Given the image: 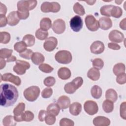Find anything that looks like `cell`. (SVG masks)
Listing matches in <instances>:
<instances>
[{
  "label": "cell",
  "mask_w": 126,
  "mask_h": 126,
  "mask_svg": "<svg viewBox=\"0 0 126 126\" xmlns=\"http://www.w3.org/2000/svg\"><path fill=\"white\" fill-rule=\"evenodd\" d=\"M17 89L10 84L4 83L0 86V104L4 107L13 105L18 98Z\"/></svg>",
  "instance_id": "cell-1"
},
{
  "label": "cell",
  "mask_w": 126,
  "mask_h": 126,
  "mask_svg": "<svg viewBox=\"0 0 126 126\" xmlns=\"http://www.w3.org/2000/svg\"><path fill=\"white\" fill-rule=\"evenodd\" d=\"M40 92V89L38 87L32 86L25 89L23 94L26 100L32 102L37 99L39 95Z\"/></svg>",
  "instance_id": "cell-2"
},
{
  "label": "cell",
  "mask_w": 126,
  "mask_h": 126,
  "mask_svg": "<svg viewBox=\"0 0 126 126\" xmlns=\"http://www.w3.org/2000/svg\"><path fill=\"white\" fill-rule=\"evenodd\" d=\"M83 83V80L82 78L81 77H77L71 82L66 83L64 86V90L67 94H73L76 90L82 85Z\"/></svg>",
  "instance_id": "cell-3"
},
{
  "label": "cell",
  "mask_w": 126,
  "mask_h": 126,
  "mask_svg": "<svg viewBox=\"0 0 126 126\" xmlns=\"http://www.w3.org/2000/svg\"><path fill=\"white\" fill-rule=\"evenodd\" d=\"M55 58L59 63L68 64L71 62L72 57L69 51L67 50H60L57 52L55 56Z\"/></svg>",
  "instance_id": "cell-4"
},
{
  "label": "cell",
  "mask_w": 126,
  "mask_h": 126,
  "mask_svg": "<svg viewBox=\"0 0 126 126\" xmlns=\"http://www.w3.org/2000/svg\"><path fill=\"white\" fill-rule=\"evenodd\" d=\"M41 10L44 13L53 12L56 13L60 11L61 6L57 2L45 1L42 3L41 5Z\"/></svg>",
  "instance_id": "cell-5"
},
{
  "label": "cell",
  "mask_w": 126,
  "mask_h": 126,
  "mask_svg": "<svg viewBox=\"0 0 126 126\" xmlns=\"http://www.w3.org/2000/svg\"><path fill=\"white\" fill-rule=\"evenodd\" d=\"M30 64L22 60H16L15 65L13 66V71L18 75H23L26 73V70L29 69Z\"/></svg>",
  "instance_id": "cell-6"
},
{
  "label": "cell",
  "mask_w": 126,
  "mask_h": 126,
  "mask_svg": "<svg viewBox=\"0 0 126 126\" xmlns=\"http://www.w3.org/2000/svg\"><path fill=\"white\" fill-rule=\"evenodd\" d=\"M37 3L35 0H20L17 2V9L18 11L32 10L36 7Z\"/></svg>",
  "instance_id": "cell-7"
},
{
  "label": "cell",
  "mask_w": 126,
  "mask_h": 126,
  "mask_svg": "<svg viewBox=\"0 0 126 126\" xmlns=\"http://www.w3.org/2000/svg\"><path fill=\"white\" fill-rule=\"evenodd\" d=\"M85 22L88 29L92 32L96 31L99 28L98 21L92 15H87L85 17Z\"/></svg>",
  "instance_id": "cell-8"
},
{
  "label": "cell",
  "mask_w": 126,
  "mask_h": 126,
  "mask_svg": "<svg viewBox=\"0 0 126 126\" xmlns=\"http://www.w3.org/2000/svg\"><path fill=\"white\" fill-rule=\"evenodd\" d=\"M84 109L89 115H94L97 113L98 107L95 101L93 100H87L84 103Z\"/></svg>",
  "instance_id": "cell-9"
},
{
  "label": "cell",
  "mask_w": 126,
  "mask_h": 126,
  "mask_svg": "<svg viewBox=\"0 0 126 126\" xmlns=\"http://www.w3.org/2000/svg\"><path fill=\"white\" fill-rule=\"evenodd\" d=\"M71 29L75 32H79L83 27V21L78 15H75L72 17L69 22Z\"/></svg>",
  "instance_id": "cell-10"
},
{
  "label": "cell",
  "mask_w": 126,
  "mask_h": 126,
  "mask_svg": "<svg viewBox=\"0 0 126 126\" xmlns=\"http://www.w3.org/2000/svg\"><path fill=\"white\" fill-rule=\"evenodd\" d=\"M54 32L57 34L63 33L65 30V23L61 19H58L55 20L52 26Z\"/></svg>",
  "instance_id": "cell-11"
},
{
  "label": "cell",
  "mask_w": 126,
  "mask_h": 126,
  "mask_svg": "<svg viewBox=\"0 0 126 126\" xmlns=\"http://www.w3.org/2000/svg\"><path fill=\"white\" fill-rule=\"evenodd\" d=\"M0 78V81L10 82L16 86H20L21 83V80L18 76H15L10 73H6L3 75L1 74Z\"/></svg>",
  "instance_id": "cell-12"
},
{
  "label": "cell",
  "mask_w": 126,
  "mask_h": 126,
  "mask_svg": "<svg viewBox=\"0 0 126 126\" xmlns=\"http://www.w3.org/2000/svg\"><path fill=\"white\" fill-rule=\"evenodd\" d=\"M57 45V39L55 37L51 36L45 40L43 44V47L46 51L48 52H51L56 48Z\"/></svg>",
  "instance_id": "cell-13"
},
{
  "label": "cell",
  "mask_w": 126,
  "mask_h": 126,
  "mask_svg": "<svg viewBox=\"0 0 126 126\" xmlns=\"http://www.w3.org/2000/svg\"><path fill=\"white\" fill-rule=\"evenodd\" d=\"M108 37L110 41L117 43L122 42L125 38L124 34L121 32L116 30L111 31L109 34Z\"/></svg>",
  "instance_id": "cell-14"
},
{
  "label": "cell",
  "mask_w": 126,
  "mask_h": 126,
  "mask_svg": "<svg viewBox=\"0 0 126 126\" xmlns=\"http://www.w3.org/2000/svg\"><path fill=\"white\" fill-rule=\"evenodd\" d=\"M104 45L100 41H94L90 46L91 52L94 54H99L103 52L104 50Z\"/></svg>",
  "instance_id": "cell-15"
},
{
  "label": "cell",
  "mask_w": 126,
  "mask_h": 126,
  "mask_svg": "<svg viewBox=\"0 0 126 126\" xmlns=\"http://www.w3.org/2000/svg\"><path fill=\"white\" fill-rule=\"evenodd\" d=\"M14 119L17 122H20L22 121L31 122L34 118V114L30 111H25L22 114L19 116L15 117Z\"/></svg>",
  "instance_id": "cell-16"
},
{
  "label": "cell",
  "mask_w": 126,
  "mask_h": 126,
  "mask_svg": "<svg viewBox=\"0 0 126 126\" xmlns=\"http://www.w3.org/2000/svg\"><path fill=\"white\" fill-rule=\"evenodd\" d=\"M99 27L103 30H107L112 26V22L110 18L106 17L100 18L98 21Z\"/></svg>",
  "instance_id": "cell-17"
},
{
  "label": "cell",
  "mask_w": 126,
  "mask_h": 126,
  "mask_svg": "<svg viewBox=\"0 0 126 126\" xmlns=\"http://www.w3.org/2000/svg\"><path fill=\"white\" fill-rule=\"evenodd\" d=\"M93 124L95 126H108L110 124V120L104 116H97L93 120Z\"/></svg>",
  "instance_id": "cell-18"
},
{
  "label": "cell",
  "mask_w": 126,
  "mask_h": 126,
  "mask_svg": "<svg viewBox=\"0 0 126 126\" xmlns=\"http://www.w3.org/2000/svg\"><path fill=\"white\" fill-rule=\"evenodd\" d=\"M20 19L18 16L17 12L15 11L10 12L7 17V24L11 26H14L18 24L20 21Z\"/></svg>",
  "instance_id": "cell-19"
},
{
  "label": "cell",
  "mask_w": 126,
  "mask_h": 126,
  "mask_svg": "<svg viewBox=\"0 0 126 126\" xmlns=\"http://www.w3.org/2000/svg\"><path fill=\"white\" fill-rule=\"evenodd\" d=\"M57 103L60 109H65L67 108L70 105V98L66 95H62L57 100Z\"/></svg>",
  "instance_id": "cell-20"
},
{
  "label": "cell",
  "mask_w": 126,
  "mask_h": 126,
  "mask_svg": "<svg viewBox=\"0 0 126 126\" xmlns=\"http://www.w3.org/2000/svg\"><path fill=\"white\" fill-rule=\"evenodd\" d=\"M71 71L67 67H61L58 71V76L62 80H67L71 77Z\"/></svg>",
  "instance_id": "cell-21"
},
{
  "label": "cell",
  "mask_w": 126,
  "mask_h": 126,
  "mask_svg": "<svg viewBox=\"0 0 126 126\" xmlns=\"http://www.w3.org/2000/svg\"><path fill=\"white\" fill-rule=\"evenodd\" d=\"M69 112L73 116L78 115L82 110V105L79 102H73L69 105Z\"/></svg>",
  "instance_id": "cell-22"
},
{
  "label": "cell",
  "mask_w": 126,
  "mask_h": 126,
  "mask_svg": "<svg viewBox=\"0 0 126 126\" xmlns=\"http://www.w3.org/2000/svg\"><path fill=\"white\" fill-rule=\"evenodd\" d=\"M31 60L34 64L39 65L44 62L45 58L41 53L39 52H34L33 53L32 56Z\"/></svg>",
  "instance_id": "cell-23"
},
{
  "label": "cell",
  "mask_w": 126,
  "mask_h": 126,
  "mask_svg": "<svg viewBox=\"0 0 126 126\" xmlns=\"http://www.w3.org/2000/svg\"><path fill=\"white\" fill-rule=\"evenodd\" d=\"M100 72L99 70L93 67L90 69L87 73V76L93 81H97L100 77Z\"/></svg>",
  "instance_id": "cell-24"
},
{
  "label": "cell",
  "mask_w": 126,
  "mask_h": 126,
  "mask_svg": "<svg viewBox=\"0 0 126 126\" xmlns=\"http://www.w3.org/2000/svg\"><path fill=\"white\" fill-rule=\"evenodd\" d=\"M60 111V108L57 103H52L50 104L47 107V112L48 114H52L57 116Z\"/></svg>",
  "instance_id": "cell-25"
},
{
  "label": "cell",
  "mask_w": 126,
  "mask_h": 126,
  "mask_svg": "<svg viewBox=\"0 0 126 126\" xmlns=\"http://www.w3.org/2000/svg\"><path fill=\"white\" fill-rule=\"evenodd\" d=\"M52 27L51 20L48 17H44L42 18L40 22V29L47 31Z\"/></svg>",
  "instance_id": "cell-26"
},
{
  "label": "cell",
  "mask_w": 126,
  "mask_h": 126,
  "mask_svg": "<svg viewBox=\"0 0 126 126\" xmlns=\"http://www.w3.org/2000/svg\"><path fill=\"white\" fill-rule=\"evenodd\" d=\"M105 97L106 99L110 100L115 102L117 100L118 94L115 90L113 89H109L106 91Z\"/></svg>",
  "instance_id": "cell-27"
},
{
  "label": "cell",
  "mask_w": 126,
  "mask_h": 126,
  "mask_svg": "<svg viewBox=\"0 0 126 126\" xmlns=\"http://www.w3.org/2000/svg\"><path fill=\"white\" fill-rule=\"evenodd\" d=\"M91 93L92 96L94 98L99 99L101 96L102 91L99 86L97 85H94L91 88Z\"/></svg>",
  "instance_id": "cell-28"
},
{
  "label": "cell",
  "mask_w": 126,
  "mask_h": 126,
  "mask_svg": "<svg viewBox=\"0 0 126 126\" xmlns=\"http://www.w3.org/2000/svg\"><path fill=\"white\" fill-rule=\"evenodd\" d=\"M102 108L107 113L112 112L114 109V102L108 99L105 100L102 103Z\"/></svg>",
  "instance_id": "cell-29"
},
{
  "label": "cell",
  "mask_w": 126,
  "mask_h": 126,
  "mask_svg": "<svg viewBox=\"0 0 126 126\" xmlns=\"http://www.w3.org/2000/svg\"><path fill=\"white\" fill-rule=\"evenodd\" d=\"M125 65L123 63H118L114 65L113 68L114 74L117 76L121 73L125 72Z\"/></svg>",
  "instance_id": "cell-30"
},
{
  "label": "cell",
  "mask_w": 126,
  "mask_h": 126,
  "mask_svg": "<svg viewBox=\"0 0 126 126\" xmlns=\"http://www.w3.org/2000/svg\"><path fill=\"white\" fill-rule=\"evenodd\" d=\"M16 122L14 116L11 115L5 116L2 120V124L4 126H14L16 125Z\"/></svg>",
  "instance_id": "cell-31"
},
{
  "label": "cell",
  "mask_w": 126,
  "mask_h": 126,
  "mask_svg": "<svg viewBox=\"0 0 126 126\" xmlns=\"http://www.w3.org/2000/svg\"><path fill=\"white\" fill-rule=\"evenodd\" d=\"M25 109V104L23 102L19 103L14 109L13 113L14 116L17 117L21 115L24 112Z\"/></svg>",
  "instance_id": "cell-32"
},
{
  "label": "cell",
  "mask_w": 126,
  "mask_h": 126,
  "mask_svg": "<svg viewBox=\"0 0 126 126\" xmlns=\"http://www.w3.org/2000/svg\"><path fill=\"white\" fill-rule=\"evenodd\" d=\"M22 40L28 47L32 46L35 43L34 36L30 34H27L25 35L23 37Z\"/></svg>",
  "instance_id": "cell-33"
},
{
  "label": "cell",
  "mask_w": 126,
  "mask_h": 126,
  "mask_svg": "<svg viewBox=\"0 0 126 126\" xmlns=\"http://www.w3.org/2000/svg\"><path fill=\"white\" fill-rule=\"evenodd\" d=\"M35 37L39 40H43L47 38L48 35V31H44L41 29H38L35 33Z\"/></svg>",
  "instance_id": "cell-34"
},
{
  "label": "cell",
  "mask_w": 126,
  "mask_h": 126,
  "mask_svg": "<svg viewBox=\"0 0 126 126\" xmlns=\"http://www.w3.org/2000/svg\"><path fill=\"white\" fill-rule=\"evenodd\" d=\"M113 6V5H105L102 6L100 9L101 14L107 17L111 16V11Z\"/></svg>",
  "instance_id": "cell-35"
},
{
  "label": "cell",
  "mask_w": 126,
  "mask_h": 126,
  "mask_svg": "<svg viewBox=\"0 0 126 126\" xmlns=\"http://www.w3.org/2000/svg\"><path fill=\"white\" fill-rule=\"evenodd\" d=\"M27 46L26 43L22 40L15 43L14 45V49L17 52L20 53L26 50L27 49Z\"/></svg>",
  "instance_id": "cell-36"
},
{
  "label": "cell",
  "mask_w": 126,
  "mask_h": 126,
  "mask_svg": "<svg viewBox=\"0 0 126 126\" xmlns=\"http://www.w3.org/2000/svg\"><path fill=\"white\" fill-rule=\"evenodd\" d=\"M73 10L75 13L79 16L84 15L85 14V9L79 2H76L73 5Z\"/></svg>",
  "instance_id": "cell-37"
},
{
  "label": "cell",
  "mask_w": 126,
  "mask_h": 126,
  "mask_svg": "<svg viewBox=\"0 0 126 126\" xmlns=\"http://www.w3.org/2000/svg\"><path fill=\"white\" fill-rule=\"evenodd\" d=\"M123 14V10L120 7L114 6L112 8L111 11V16L116 18H120Z\"/></svg>",
  "instance_id": "cell-38"
},
{
  "label": "cell",
  "mask_w": 126,
  "mask_h": 126,
  "mask_svg": "<svg viewBox=\"0 0 126 126\" xmlns=\"http://www.w3.org/2000/svg\"><path fill=\"white\" fill-rule=\"evenodd\" d=\"M10 34L6 32H0V42L3 44L8 43L10 40Z\"/></svg>",
  "instance_id": "cell-39"
},
{
  "label": "cell",
  "mask_w": 126,
  "mask_h": 126,
  "mask_svg": "<svg viewBox=\"0 0 126 126\" xmlns=\"http://www.w3.org/2000/svg\"><path fill=\"white\" fill-rule=\"evenodd\" d=\"M13 53V50L7 48H2L0 50V58L8 59Z\"/></svg>",
  "instance_id": "cell-40"
},
{
  "label": "cell",
  "mask_w": 126,
  "mask_h": 126,
  "mask_svg": "<svg viewBox=\"0 0 126 126\" xmlns=\"http://www.w3.org/2000/svg\"><path fill=\"white\" fill-rule=\"evenodd\" d=\"M93 66L94 68L99 70L102 68L104 65L103 61L100 58H96L92 61Z\"/></svg>",
  "instance_id": "cell-41"
},
{
  "label": "cell",
  "mask_w": 126,
  "mask_h": 126,
  "mask_svg": "<svg viewBox=\"0 0 126 126\" xmlns=\"http://www.w3.org/2000/svg\"><path fill=\"white\" fill-rule=\"evenodd\" d=\"M38 68L41 71L47 73H50L54 70V68L52 66L47 63L40 64L38 66Z\"/></svg>",
  "instance_id": "cell-42"
},
{
  "label": "cell",
  "mask_w": 126,
  "mask_h": 126,
  "mask_svg": "<svg viewBox=\"0 0 126 126\" xmlns=\"http://www.w3.org/2000/svg\"><path fill=\"white\" fill-rule=\"evenodd\" d=\"M56 121V116L54 115L47 114L45 118V121L46 124L49 125H52L54 124Z\"/></svg>",
  "instance_id": "cell-43"
},
{
  "label": "cell",
  "mask_w": 126,
  "mask_h": 126,
  "mask_svg": "<svg viewBox=\"0 0 126 126\" xmlns=\"http://www.w3.org/2000/svg\"><path fill=\"white\" fill-rule=\"evenodd\" d=\"M32 54L33 52L32 50L30 49H27L23 52L19 53V56L24 59L30 60V59H31Z\"/></svg>",
  "instance_id": "cell-44"
},
{
  "label": "cell",
  "mask_w": 126,
  "mask_h": 126,
  "mask_svg": "<svg viewBox=\"0 0 126 126\" xmlns=\"http://www.w3.org/2000/svg\"><path fill=\"white\" fill-rule=\"evenodd\" d=\"M74 125V122L68 118H62L60 121V126H73Z\"/></svg>",
  "instance_id": "cell-45"
},
{
  "label": "cell",
  "mask_w": 126,
  "mask_h": 126,
  "mask_svg": "<svg viewBox=\"0 0 126 126\" xmlns=\"http://www.w3.org/2000/svg\"><path fill=\"white\" fill-rule=\"evenodd\" d=\"M44 84L47 87H52L56 83L55 78L52 76H48L44 80Z\"/></svg>",
  "instance_id": "cell-46"
},
{
  "label": "cell",
  "mask_w": 126,
  "mask_h": 126,
  "mask_svg": "<svg viewBox=\"0 0 126 126\" xmlns=\"http://www.w3.org/2000/svg\"><path fill=\"white\" fill-rule=\"evenodd\" d=\"M53 94V90L51 88H46L41 92V96L44 98H48L51 96Z\"/></svg>",
  "instance_id": "cell-47"
},
{
  "label": "cell",
  "mask_w": 126,
  "mask_h": 126,
  "mask_svg": "<svg viewBox=\"0 0 126 126\" xmlns=\"http://www.w3.org/2000/svg\"><path fill=\"white\" fill-rule=\"evenodd\" d=\"M18 16L20 20H25L29 16V12L28 10H22L17 11Z\"/></svg>",
  "instance_id": "cell-48"
},
{
  "label": "cell",
  "mask_w": 126,
  "mask_h": 126,
  "mask_svg": "<svg viewBox=\"0 0 126 126\" xmlns=\"http://www.w3.org/2000/svg\"><path fill=\"white\" fill-rule=\"evenodd\" d=\"M117 82L121 85L124 84L126 82V74L125 73H121L117 76L116 78Z\"/></svg>",
  "instance_id": "cell-49"
},
{
  "label": "cell",
  "mask_w": 126,
  "mask_h": 126,
  "mask_svg": "<svg viewBox=\"0 0 126 126\" xmlns=\"http://www.w3.org/2000/svg\"><path fill=\"white\" fill-rule=\"evenodd\" d=\"M126 102H124L121 103L120 105V113L121 118L124 120L126 119Z\"/></svg>",
  "instance_id": "cell-50"
},
{
  "label": "cell",
  "mask_w": 126,
  "mask_h": 126,
  "mask_svg": "<svg viewBox=\"0 0 126 126\" xmlns=\"http://www.w3.org/2000/svg\"><path fill=\"white\" fill-rule=\"evenodd\" d=\"M47 114L48 113L47 111H45L44 110H41L39 111L38 114V120L40 122H43L44 121H45V117L47 115Z\"/></svg>",
  "instance_id": "cell-51"
},
{
  "label": "cell",
  "mask_w": 126,
  "mask_h": 126,
  "mask_svg": "<svg viewBox=\"0 0 126 126\" xmlns=\"http://www.w3.org/2000/svg\"><path fill=\"white\" fill-rule=\"evenodd\" d=\"M7 24V18L4 15H0V27H5Z\"/></svg>",
  "instance_id": "cell-52"
},
{
  "label": "cell",
  "mask_w": 126,
  "mask_h": 126,
  "mask_svg": "<svg viewBox=\"0 0 126 126\" xmlns=\"http://www.w3.org/2000/svg\"><path fill=\"white\" fill-rule=\"evenodd\" d=\"M108 47L110 49H113V50H119L121 48V47L119 45H118L117 43H113V42L108 43Z\"/></svg>",
  "instance_id": "cell-53"
},
{
  "label": "cell",
  "mask_w": 126,
  "mask_h": 126,
  "mask_svg": "<svg viewBox=\"0 0 126 126\" xmlns=\"http://www.w3.org/2000/svg\"><path fill=\"white\" fill-rule=\"evenodd\" d=\"M0 15H5L7 12V8L6 6L2 3L1 2L0 3Z\"/></svg>",
  "instance_id": "cell-54"
},
{
  "label": "cell",
  "mask_w": 126,
  "mask_h": 126,
  "mask_svg": "<svg viewBox=\"0 0 126 126\" xmlns=\"http://www.w3.org/2000/svg\"><path fill=\"white\" fill-rule=\"evenodd\" d=\"M126 18H124L120 23V27L121 29H122L123 30H126Z\"/></svg>",
  "instance_id": "cell-55"
},
{
  "label": "cell",
  "mask_w": 126,
  "mask_h": 126,
  "mask_svg": "<svg viewBox=\"0 0 126 126\" xmlns=\"http://www.w3.org/2000/svg\"><path fill=\"white\" fill-rule=\"evenodd\" d=\"M0 69H2V68H3L5 65H6V61L4 60V59H2V58H0Z\"/></svg>",
  "instance_id": "cell-56"
},
{
  "label": "cell",
  "mask_w": 126,
  "mask_h": 126,
  "mask_svg": "<svg viewBox=\"0 0 126 126\" xmlns=\"http://www.w3.org/2000/svg\"><path fill=\"white\" fill-rule=\"evenodd\" d=\"M16 61V57L14 56H11L9 58L7 59L6 62H14Z\"/></svg>",
  "instance_id": "cell-57"
},
{
  "label": "cell",
  "mask_w": 126,
  "mask_h": 126,
  "mask_svg": "<svg viewBox=\"0 0 126 126\" xmlns=\"http://www.w3.org/2000/svg\"><path fill=\"white\" fill-rule=\"evenodd\" d=\"M86 2H87L89 5H93L95 2V0H89V1H85Z\"/></svg>",
  "instance_id": "cell-58"
},
{
  "label": "cell",
  "mask_w": 126,
  "mask_h": 126,
  "mask_svg": "<svg viewBox=\"0 0 126 126\" xmlns=\"http://www.w3.org/2000/svg\"><path fill=\"white\" fill-rule=\"evenodd\" d=\"M123 1V0H121V1H115V2H116V3H117L118 4H120L121 2H122Z\"/></svg>",
  "instance_id": "cell-59"
}]
</instances>
